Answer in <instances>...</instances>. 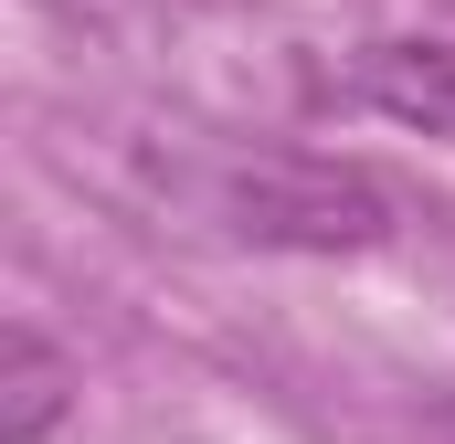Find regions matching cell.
Masks as SVG:
<instances>
[{
  "label": "cell",
  "instance_id": "cell-1",
  "mask_svg": "<svg viewBox=\"0 0 455 444\" xmlns=\"http://www.w3.org/2000/svg\"><path fill=\"white\" fill-rule=\"evenodd\" d=\"M212 212H223L233 243H265V254H371V243H392V191L349 159H307V148L223 159Z\"/></svg>",
  "mask_w": 455,
  "mask_h": 444
},
{
  "label": "cell",
  "instance_id": "cell-2",
  "mask_svg": "<svg viewBox=\"0 0 455 444\" xmlns=\"http://www.w3.org/2000/svg\"><path fill=\"white\" fill-rule=\"evenodd\" d=\"M360 96L392 127L455 138V32H392V43H371L360 53Z\"/></svg>",
  "mask_w": 455,
  "mask_h": 444
},
{
  "label": "cell",
  "instance_id": "cell-3",
  "mask_svg": "<svg viewBox=\"0 0 455 444\" xmlns=\"http://www.w3.org/2000/svg\"><path fill=\"white\" fill-rule=\"evenodd\" d=\"M75 360L53 349V338L32 329V318H11L0 329V444H43L64 413H75Z\"/></svg>",
  "mask_w": 455,
  "mask_h": 444
}]
</instances>
